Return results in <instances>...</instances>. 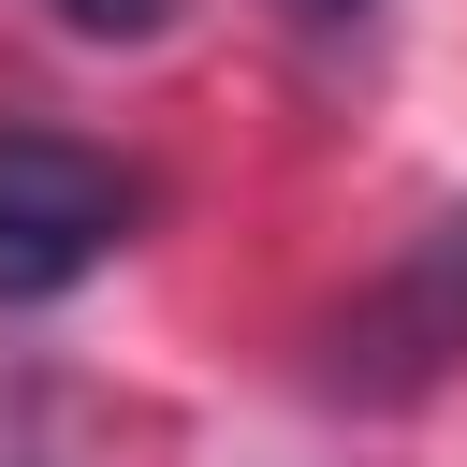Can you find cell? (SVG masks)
<instances>
[{
  "label": "cell",
  "mask_w": 467,
  "mask_h": 467,
  "mask_svg": "<svg viewBox=\"0 0 467 467\" xmlns=\"http://www.w3.org/2000/svg\"><path fill=\"white\" fill-rule=\"evenodd\" d=\"M467 365V219H423L409 234V263L394 277H365L350 292V321H336V394H365V409H394V394H423V379H452Z\"/></svg>",
  "instance_id": "obj_2"
},
{
  "label": "cell",
  "mask_w": 467,
  "mask_h": 467,
  "mask_svg": "<svg viewBox=\"0 0 467 467\" xmlns=\"http://www.w3.org/2000/svg\"><path fill=\"white\" fill-rule=\"evenodd\" d=\"M292 15H306V29H350V15H365V0H292Z\"/></svg>",
  "instance_id": "obj_4"
},
{
  "label": "cell",
  "mask_w": 467,
  "mask_h": 467,
  "mask_svg": "<svg viewBox=\"0 0 467 467\" xmlns=\"http://www.w3.org/2000/svg\"><path fill=\"white\" fill-rule=\"evenodd\" d=\"M131 234V175L73 131H0V306H58Z\"/></svg>",
  "instance_id": "obj_1"
},
{
  "label": "cell",
  "mask_w": 467,
  "mask_h": 467,
  "mask_svg": "<svg viewBox=\"0 0 467 467\" xmlns=\"http://www.w3.org/2000/svg\"><path fill=\"white\" fill-rule=\"evenodd\" d=\"M58 15H73V29H88V44H146V29H161V15H175V0H58Z\"/></svg>",
  "instance_id": "obj_3"
}]
</instances>
